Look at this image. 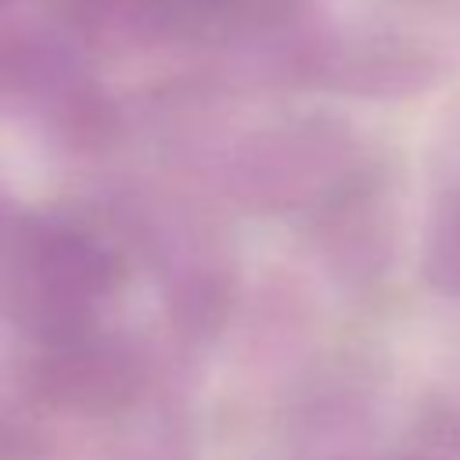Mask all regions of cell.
<instances>
[{
  "mask_svg": "<svg viewBox=\"0 0 460 460\" xmlns=\"http://www.w3.org/2000/svg\"><path fill=\"white\" fill-rule=\"evenodd\" d=\"M431 273L446 288L460 291V205L449 216H442L438 237L431 244Z\"/></svg>",
  "mask_w": 460,
  "mask_h": 460,
  "instance_id": "1",
  "label": "cell"
}]
</instances>
